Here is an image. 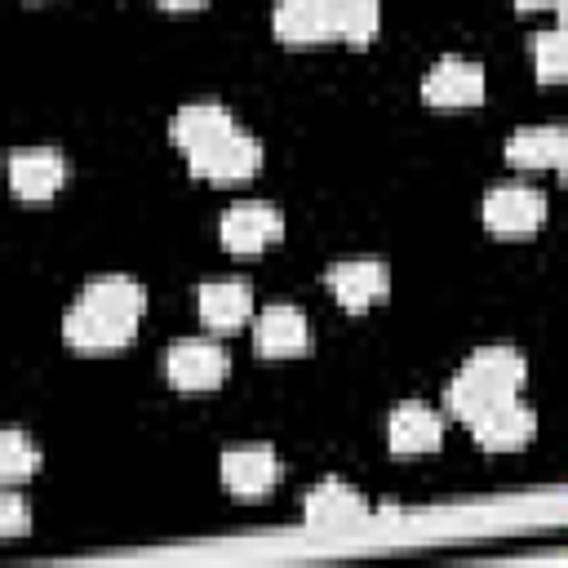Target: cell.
<instances>
[{
	"instance_id": "6da1fadb",
	"label": "cell",
	"mask_w": 568,
	"mask_h": 568,
	"mask_svg": "<svg viewBox=\"0 0 568 568\" xmlns=\"http://www.w3.org/2000/svg\"><path fill=\"white\" fill-rule=\"evenodd\" d=\"M524 386V355L515 346H479L462 373H453L448 390H444V404L453 417L462 422H475L484 408L519 395Z\"/></svg>"
},
{
	"instance_id": "7a4b0ae2",
	"label": "cell",
	"mask_w": 568,
	"mask_h": 568,
	"mask_svg": "<svg viewBox=\"0 0 568 568\" xmlns=\"http://www.w3.org/2000/svg\"><path fill=\"white\" fill-rule=\"evenodd\" d=\"M226 373H231V355L209 337H182L164 355V377L182 395H204V390L222 386Z\"/></svg>"
},
{
	"instance_id": "3957f363",
	"label": "cell",
	"mask_w": 568,
	"mask_h": 568,
	"mask_svg": "<svg viewBox=\"0 0 568 568\" xmlns=\"http://www.w3.org/2000/svg\"><path fill=\"white\" fill-rule=\"evenodd\" d=\"M191 173L200 182H213V186H235V182H248L257 169H262V142L244 129H231L226 138H217L213 146L186 155Z\"/></svg>"
},
{
	"instance_id": "277c9868",
	"label": "cell",
	"mask_w": 568,
	"mask_h": 568,
	"mask_svg": "<svg viewBox=\"0 0 568 568\" xmlns=\"http://www.w3.org/2000/svg\"><path fill=\"white\" fill-rule=\"evenodd\" d=\"M217 235H222L226 253L253 257V253H262L266 244H275L284 235V213L275 204H266V200H240V204H231L222 213Z\"/></svg>"
},
{
	"instance_id": "5b68a950",
	"label": "cell",
	"mask_w": 568,
	"mask_h": 568,
	"mask_svg": "<svg viewBox=\"0 0 568 568\" xmlns=\"http://www.w3.org/2000/svg\"><path fill=\"white\" fill-rule=\"evenodd\" d=\"M138 333L133 320H120V315H106L98 306H89L84 297L62 315V337L71 351H84V355H102V351H120L129 346Z\"/></svg>"
},
{
	"instance_id": "8992f818",
	"label": "cell",
	"mask_w": 568,
	"mask_h": 568,
	"mask_svg": "<svg viewBox=\"0 0 568 568\" xmlns=\"http://www.w3.org/2000/svg\"><path fill=\"white\" fill-rule=\"evenodd\" d=\"M422 98L439 111L479 106L484 102V67L470 58H439L422 80Z\"/></svg>"
},
{
	"instance_id": "52a82bcc",
	"label": "cell",
	"mask_w": 568,
	"mask_h": 568,
	"mask_svg": "<svg viewBox=\"0 0 568 568\" xmlns=\"http://www.w3.org/2000/svg\"><path fill=\"white\" fill-rule=\"evenodd\" d=\"M324 284H328V293L337 297V306L351 311V315H364L368 306H377V302L390 293V275H386V266L373 262V257L333 262L328 275H324Z\"/></svg>"
},
{
	"instance_id": "ba28073f",
	"label": "cell",
	"mask_w": 568,
	"mask_h": 568,
	"mask_svg": "<svg viewBox=\"0 0 568 568\" xmlns=\"http://www.w3.org/2000/svg\"><path fill=\"white\" fill-rule=\"evenodd\" d=\"M346 0H280L275 4V40L284 44H324L337 40V13Z\"/></svg>"
},
{
	"instance_id": "9c48e42d",
	"label": "cell",
	"mask_w": 568,
	"mask_h": 568,
	"mask_svg": "<svg viewBox=\"0 0 568 568\" xmlns=\"http://www.w3.org/2000/svg\"><path fill=\"white\" fill-rule=\"evenodd\" d=\"M546 222V195L532 186H493L484 195V226L493 235H532Z\"/></svg>"
},
{
	"instance_id": "30bf717a",
	"label": "cell",
	"mask_w": 568,
	"mask_h": 568,
	"mask_svg": "<svg viewBox=\"0 0 568 568\" xmlns=\"http://www.w3.org/2000/svg\"><path fill=\"white\" fill-rule=\"evenodd\" d=\"M67 182V160L53 146H27L9 155V191L18 200H53Z\"/></svg>"
},
{
	"instance_id": "8fae6325",
	"label": "cell",
	"mask_w": 568,
	"mask_h": 568,
	"mask_svg": "<svg viewBox=\"0 0 568 568\" xmlns=\"http://www.w3.org/2000/svg\"><path fill=\"white\" fill-rule=\"evenodd\" d=\"M466 426H470V435H475L479 448H488V453H515V448H524V444L532 439L537 417H532V408L519 404V395H510V399L484 408V413H479L475 422H466Z\"/></svg>"
},
{
	"instance_id": "7c38bea8",
	"label": "cell",
	"mask_w": 568,
	"mask_h": 568,
	"mask_svg": "<svg viewBox=\"0 0 568 568\" xmlns=\"http://www.w3.org/2000/svg\"><path fill=\"white\" fill-rule=\"evenodd\" d=\"M275 479H280L275 448H266V444H240V448H226L222 453V484H226V493L253 501V497H266L275 488Z\"/></svg>"
},
{
	"instance_id": "4fadbf2b",
	"label": "cell",
	"mask_w": 568,
	"mask_h": 568,
	"mask_svg": "<svg viewBox=\"0 0 568 568\" xmlns=\"http://www.w3.org/2000/svg\"><path fill=\"white\" fill-rule=\"evenodd\" d=\"M253 346H257V355H266V359H293V355H302V351L311 346L306 315H302L297 306H284V302L266 306V311L253 320Z\"/></svg>"
},
{
	"instance_id": "5bb4252c",
	"label": "cell",
	"mask_w": 568,
	"mask_h": 568,
	"mask_svg": "<svg viewBox=\"0 0 568 568\" xmlns=\"http://www.w3.org/2000/svg\"><path fill=\"white\" fill-rule=\"evenodd\" d=\"M195 311L204 320V328L213 333H235L248 315H253V293L244 280L222 275V280H204L195 293Z\"/></svg>"
},
{
	"instance_id": "9a60e30c",
	"label": "cell",
	"mask_w": 568,
	"mask_h": 568,
	"mask_svg": "<svg viewBox=\"0 0 568 568\" xmlns=\"http://www.w3.org/2000/svg\"><path fill=\"white\" fill-rule=\"evenodd\" d=\"M386 444H390V453H404V457H413V453H435V448L444 444V417H439L435 408L408 399V404H399V408L390 413V422H386Z\"/></svg>"
},
{
	"instance_id": "2e32d148",
	"label": "cell",
	"mask_w": 568,
	"mask_h": 568,
	"mask_svg": "<svg viewBox=\"0 0 568 568\" xmlns=\"http://www.w3.org/2000/svg\"><path fill=\"white\" fill-rule=\"evenodd\" d=\"M231 129H235V120H231V111H226L222 102H191V106H182V111L169 120V138H173V146H178L182 155H195V151L213 146V142L226 138Z\"/></svg>"
},
{
	"instance_id": "e0dca14e",
	"label": "cell",
	"mask_w": 568,
	"mask_h": 568,
	"mask_svg": "<svg viewBox=\"0 0 568 568\" xmlns=\"http://www.w3.org/2000/svg\"><path fill=\"white\" fill-rule=\"evenodd\" d=\"M306 524L311 528H351L355 519H364L368 515V501L351 488V484H342V479H324V484H315L311 493H306Z\"/></svg>"
},
{
	"instance_id": "ac0fdd59",
	"label": "cell",
	"mask_w": 568,
	"mask_h": 568,
	"mask_svg": "<svg viewBox=\"0 0 568 568\" xmlns=\"http://www.w3.org/2000/svg\"><path fill=\"white\" fill-rule=\"evenodd\" d=\"M564 160H568V133L559 124L519 129L506 142V164L515 169H564Z\"/></svg>"
},
{
	"instance_id": "d6986e66",
	"label": "cell",
	"mask_w": 568,
	"mask_h": 568,
	"mask_svg": "<svg viewBox=\"0 0 568 568\" xmlns=\"http://www.w3.org/2000/svg\"><path fill=\"white\" fill-rule=\"evenodd\" d=\"M80 297H84L89 306H98V311H106V315H120V320H133V324H138L142 311H146V293H142V284L129 280V275H93Z\"/></svg>"
},
{
	"instance_id": "ffe728a7",
	"label": "cell",
	"mask_w": 568,
	"mask_h": 568,
	"mask_svg": "<svg viewBox=\"0 0 568 568\" xmlns=\"http://www.w3.org/2000/svg\"><path fill=\"white\" fill-rule=\"evenodd\" d=\"M40 470V448L22 430H0V488L27 484Z\"/></svg>"
},
{
	"instance_id": "44dd1931",
	"label": "cell",
	"mask_w": 568,
	"mask_h": 568,
	"mask_svg": "<svg viewBox=\"0 0 568 568\" xmlns=\"http://www.w3.org/2000/svg\"><path fill=\"white\" fill-rule=\"evenodd\" d=\"M377 22H382L377 0H346L342 13H337V40L364 49V44L377 36Z\"/></svg>"
},
{
	"instance_id": "7402d4cb",
	"label": "cell",
	"mask_w": 568,
	"mask_h": 568,
	"mask_svg": "<svg viewBox=\"0 0 568 568\" xmlns=\"http://www.w3.org/2000/svg\"><path fill=\"white\" fill-rule=\"evenodd\" d=\"M532 71H537L546 84H559V80H564V36H559V31L532 36Z\"/></svg>"
},
{
	"instance_id": "603a6c76",
	"label": "cell",
	"mask_w": 568,
	"mask_h": 568,
	"mask_svg": "<svg viewBox=\"0 0 568 568\" xmlns=\"http://www.w3.org/2000/svg\"><path fill=\"white\" fill-rule=\"evenodd\" d=\"M27 524H31L27 501L0 488V537H22V532H27Z\"/></svg>"
},
{
	"instance_id": "cb8c5ba5",
	"label": "cell",
	"mask_w": 568,
	"mask_h": 568,
	"mask_svg": "<svg viewBox=\"0 0 568 568\" xmlns=\"http://www.w3.org/2000/svg\"><path fill=\"white\" fill-rule=\"evenodd\" d=\"M160 9H169V13H191V9H204L209 0H155Z\"/></svg>"
},
{
	"instance_id": "d4e9b609",
	"label": "cell",
	"mask_w": 568,
	"mask_h": 568,
	"mask_svg": "<svg viewBox=\"0 0 568 568\" xmlns=\"http://www.w3.org/2000/svg\"><path fill=\"white\" fill-rule=\"evenodd\" d=\"M519 13H532V9H555V0H515Z\"/></svg>"
}]
</instances>
